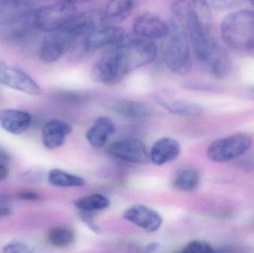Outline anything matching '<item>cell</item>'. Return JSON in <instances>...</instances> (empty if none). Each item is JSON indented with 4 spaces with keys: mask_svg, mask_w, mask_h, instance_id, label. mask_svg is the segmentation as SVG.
I'll list each match as a JSON object with an SVG mask.
<instances>
[{
    "mask_svg": "<svg viewBox=\"0 0 254 253\" xmlns=\"http://www.w3.org/2000/svg\"><path fill=\"white\" fill-rule=\"evenodd\" d=\"M157 53L152 40L137 35L125 37L101 56L98 61L100 70L106 78L119 83L128 73L153 62Z\"/></svg>",
    "mask_w": 254,
    "mask_h": 253,
    "instance_id": "1",
    "label": "cell"
},
{
    "mask_svg": "<svg viewBox=\"0 0 254 253\" xmlns=\"http://www.w3.org/2000/svg\"><path fill=\"white\" fill-rule=\"evenodd\" d=\"M162 44V56L167 66L179 75H186L192 68L186 19L172 16L170 30Z\"/></svg>",
    "mask_w": 254,
    "mask_h": 253,
    "instance_id": "2",
    "label": "cell"
},
{
    "mask_svg": "<svg viewBox=\"0 0 254 253\" xmlns=\"http://www.w3.org/2000/svg\"><path fill=\"white\" fill-rule=\"evenodd\" d=\"M221 35L224 43L234 50H254V10L230 13L222 22Z\"/></svg>",
    "mask_w": 254,
    "mask_h": 253,
    "instance_id": "3",
    "label": "cell"
},
{
    "mask_svg": "<svg viewBox=\"0 0 254 253\" xmlns=\"http://www.w3.org/2000/svg\"><path fill=\"white\" fill-rule=\"evenodd\" d=\"M34 12L33 4L27 0H0V25L16 34L21 33L34 27Z\"/></svg>",
    "mask_w": 254,
    "mask_h": 253,
    "instance_id": "4",
    "label": "cell"
},
{
    "mask_svg": "<svg viewBox=\"0 0 254 253\" xmlns=\"http://www.w3.org/2000/svg\"><path fill=\"white\" fill-rule=\"evenodd\" d=\"M253 140L247 134H236L216 140L209 146L207 155L210 160L223 163L239 158L250 150Z\"/></svg>",
    "mask_w": 254,
    "mask_h": 253,
    "instance_id": "5",
    "label": "cell"
},
{
    "mask_svg": "<svg viewBox=\"0 0 254 253\" xmlns=\"http://www.w3.org/2000/svg\"><path fill=\"white\" fill-rule=\"evenodd\" d=\"M76 14L77 10L74 4L63 0L35 10L34 27L46 32H52L65 26Z\"/></svg>",
    "mask_w": 254,
    "mask_h": 253,
    "instance_id": "6",
    "label": "cell"
},
{
    "mask_svg": "<svg viewBox=\"0 0 254 253\" xmlns=\"http://www.w3.org/2000/svg\"><path fill=\"white\" fill-rule=\"evenodd\" d=\"M40 47V59L45 63L57 62L64 54L71 51L77 40V37L61 29L49 32Z\"/></svg>",
    "mask_w": 254,
    "mask_h": 253,
    "instance_id": "7",
    "label": "cell"
},
{
    "mask_svg": "<svg viewBox=\"0 0 254 253\" xmlns=\"http://www.w3.org/2000/svg\"><path fill=\"white\" fill-rule=\"evenodd\" d=\"M0 84L27 95H40L39 85L25 71L19 68L0 63Z\"/></svg>",
    "mask_w": 254,
    "mask_h": 253,
    "instance_id": "8",
    "label": "cell"
},
{
    "mask_svg": "<svg viewBox=\"0 0 254 253\" xmlns=\"http://www.w3.org/2000/svg\"><path fill=\"white\" fill-rule=\"evenodd\" d=\"M125 30L120 26H101L85 36L82 40L90 53L108 46H116L125 38Z\"/></svg>",
    "mask_w": 254,
    "mask_h": 253,
    "instance_id": "9",
    "label": "cell"
},
{
    "mask_svg": "<svg viewBox=\"0 0 254 253\" xmlns=\"http://www.w3.org/2000/svg\"><path fill=\"white\" fill-rule=\"evenodd\" d=\"M108 151L112 155L131 163H144L149 159L146 147L138 140H121L111 144Z\"/></svg>",
    "mask_w": 254,
    "mask_h": 253,
    "instance_id": "10",
    "label": "cell"
},
{
    "mask_svg": "<svg viewBox=\"0 0 254 253\" xmlns=\"http://www.w3.org/2000/svg\"><path fill=\"white\" fill-rule=\"evenodd\" d=\"M105 21L104 13L99 10H91L76 14L62 29L75 37L87 35Z\"/></svg>",
    "mask_w": 254,
    "mask_h": 253,
    "instance_id": "11",
    "label": "cell"
},
{
    "mask_svg": "<svg viewBox=\"0 0 254 253\" xmlns=\"http://www.w3.org/2000/svg\"><path fill=\"white\" fill-rule=\"evenodd\" d=\"M133 29L135 35L154 40L164 38L168 34L170 25L157 15L147 13L136 18Z\"/></svg>",
    "mask_w": 254,
    "mask_h": 253,
    "instance_id": "12",
    "label": "cell"
},
{
    "mask_svg": "<svg viewBox=\"0 0 254 253\" xmlns=\"http://www.w3.org/2000/svg\"><path fill=\"white\" fill-rule=\"evenodd\" d=\"M124 218L149 233L159 230L163 222L162 218L156 211L143 205H134L128 208L124 214Z\"/></svg>",
    "mask_w": 254,
    "mask_h": 253,
    "instance_id": "13",
    "label": "cell"
},
{
    "mask_svg": "<svg viewBox=\"0 0 254 253\" xmlns=\"http://www.w3.org/2000/svg\"><path fill=\"white\" fill-rule=\"evenodd\" d=\"M31 114L22 110L7 108L0 112V126L4 130L13 135H21L29 129Z\"/></svg>",
    "mask_w": 254,
    "mask_h": 253,
    "instance_id": "14",
    "label": "cell"
},
{
    "mask_svg": "<svg viewBox=\"0 0 254 253\" xmlns=\"http://www.w3.org/2000/svg\"><path fill=\"white\" fill-rule=\"evenodd\" d=\"M71 130V126L66 122L56 119L49 120L43 128V145L49 150L62 147Z\"/></svg>",
    "mask_w": 254,
    "mask_h": 253,
    "instance_id": "15",
    "label": "cell"
},
{
    "mask_svg": "<svg viewBox=\"0 0 254 253\" xmlns=\"http://www.w3.org/2000/svg\"><path fill=\"white\" fill-rule=\"evenodd\" d=\"M181 152V146L176 140L164 138L157 141L151 150L149 159L155 165L165 164L175 160Z\"/></svg>",
    "mask_w": 254,
    "mask_h": 253,
    "instance_id": "16",
    "label": "cell"
},
{
    "mask_svg": "<svg viewBox=\"0 0 254 253\" xmlns=\"http://www.w3.org/2000/svg\"><path fill=\"white\" fill-rule=\"evenodd\" d=\"M116 129V125L110 118L98 117L86 132V139L92 147L101 148L107 144L109 136L113 135Z\"/></svg>",
    "mask_w": 254,
    "mask_h": 253,
    "instance_id": "17",
    "label": "cell"
},
{
    "mask_svg": "<svg viewBox=\"0 0 254 253\" xmlns=\"http://www.w3.org/2000/svg\"><path fill=\"white\" fill-rule=\"evenodd\" d=\"M115 112L127 118L140 119L149 117L152 113V107L140 101L119 100L111 105Z\"/></svg>",
    "mask_w": 254,
    "mask_h": 253,
    "instance_id": "18",
    "label": "cell"
},
{
    "mask_svg": "<svg viewBox=\"0 0 254 253\" xmlns=\"http://www.w3.org/2000/svg\"><path fill=\"white\" fill-rule=\"evenodd\" d=\"M203 68L215 78L222 79L227 77L231 69V59L224 48L219 49L202 65Z\"/></svg>",
    "mask_w": 254,
    "mask_h": 253,
    "instance_id": "19",
    "label": "cell"
},
{
    "mask_svg": "<svg viewBox=\"0 0 254 253\" xmlns=\"http://www.w3.org/2000/svg\"><path fill=\"white\" fill-rule=\"evenodd\" d=\"M135 0H109L105 11V20L118 23L125 20L131 14Z\"/></svg>",
    "mask_w": 254,
    "mask_h": 253,
    "instance_id": "20",
    "label": "cell"
},
{
    "mask_svg": "<svg viewBox=\"0 0 254 253\" xmlns=\"http://www.w3.org/2000/svg\"><path fill=\"white\" fill-rule=\"evenodd\" d=\"M161 103L173 114L183 117H198L204 112V108L200 104L185 100H178Z\"/></svg>",
    "mask_w": 254,
    "mask_h": 253,
    "instance_id": "21",
    "label": "cell"
},
{
    "mask_svg": "<svg viewBox=\"0 0 254 253\" xmlns=\"http://www.w3.org/2000/svg\"><path fill=\"white\" fill-rule=\"evenodd\" d=\"M200 174L192 168L182 169L174 180V187L179 191L189 193L196 190L199 185Z\"/></svg>",
    "mask_w": 254,
    "mask_h": 253,
    "instance_id": "22",
    "label": "cell"
},
{
    "mask_svg": "<svg viewBox=\"0 0 254 253\" xmlns=\"http://www.w3.org/2000/svg\"><path fill=\"white\" fill-rule=\"evenodd\" d=\"M48 180L52 185L58 187H83L85 181L77 175L67 173L61 169H52L48 174Z\"/></svg>",
    "mask_w": 254,
    "mask_h": 253,
    "instance_id": "23",
    "label": "cell"
},
{
    "mask_svg": "<svg viewBox=\"0 0 254 253\" xmlns=\"http://www.w3.org/2000/svg\"><path fill=\"white\" fill-rule=\"evenodd\" d=\"M110 200L101 194H94L80 198L74 202L76 207L83 212H96L110 206Z\"/></svg>",
    "mask_w": 254,
    "mask_h": 253,
    "instance_id": "24",
    "label": "cell"
},
{
    "mask_svg": "<svg viewBox=\"0 0 254 253\" xmlns=\"http://www.w3.org/2000/svg\"><path fill=\"white\" fill-rule=\"evenodd\" d=\"M48 240L57 248H67L74 243L75 234L72 230L67 227H55L49 230Z\"/></svg>",
    "mask_w": 254,
    "mask_h": 253,
    "instance_id": "25",
    "label": "cell"
},
{
    "mask_svg": "<svg viewBox=\"0 0 254 253\" xmlns=\"http://www.w3.org/2000/svg\"><path fill=\"white\" fill-rule=\"evenodd\" d=\"M34 251V247L22 241H13L3 248V252L7 253H28Z\"/></svg>",
    "mask_w": 254,
    "mask_h": 253,
    "instance_id": "26",
    "label": "cell"
},
{
    "mask_svg": "<svg viewBox=\"0 0 254 253\" xmlns=\"http://www.w3.org/2000/svg\"><path fill=\"white\" fill-rule=\"evenodd\" d=\"M44 176V170L40 166H33L22 172L21 175L23 181L31 184L41 182Z\"/></svg>",
    "mask_w": 254,
    "mask_h": 253,
    "instance_id": "27",
    "label": "cell"
},
{
    "mask_svg": "<svg viewBox=\"0 0 254 253\" xmlns=\"http://www.w3.org/2000/svg\"><path fill=\"white\" fill-rule=\"evenodd\" d=\"M182 252L185 253H211L214 250L209 244L200 241H193L188 244Z\"/></svg>",
    "mask_w": 254,
    "mask_h": 253,
    "instance_id": "28",
    "label": "cell"
},
{
    "mask_svg": "<svg viewBox=\"0 0 254 253\" xmlns=\"http://www.w3.org/2000/svg\"><path fill=\"white\" fill-rule=\"evenodd\" d=\"M243 0H211L210 7L218 11L231 10L243 4Z\"/></svg>",
    "mask_w": 254,
    "mask_h": 253,
    "instance_id": "29",
    "label": "cell"
},
{
    "mask_svg": "<svg viewBox=\"0 0 254 253\" xmlns=\"http://www.w3.org/2000/svg\"><path fill=\"white\" fill-rule=\"evenodd\" d=\"M18 199L26 202H35L40 199V196L37 193L32 191H22L17 193Z\"/></svg>",
    "mask_w": 254,
    "mask_h": 253,
    "instance_id": "30",
    "label": "cell"
},
{
    "mask_svg": "<svg viewBox=\"0 0 254 253\" xmlns=\"http://www.w3.org/2000/svg\"><path fill=\"white\" fill-rule=\"evenodd\" d=\"M10 160V154L8 152L0 146V163H8Z\"/></svg>",
    "mask_w": 254,
    "mask_h": 253,
    "instance_id": "31",
    "label": "cell"
},
{
    "mask_svg": "<svg viewBox=\"0 0 254 253\" xmlns=\"http://www.w3.org/2000/svg\"><path fill=\"white\" fill-rule=\"evenodd\" d=\"M10 175V172L4 163H0V181H4Z\"/></svg>",
    "mask_w": 254,
    "mask_h": 253,
    "instance_id": "32",
    "label": "cell"
},
{
    "mask_svg": "<svg viewBox=\"0 0 254 253\" xmlns=\"http://www.w3.org/2000/svg\"><path fill=\"white\" fill-rule=\"evenodd\" d=\"M243 97L246 98V99L254 101V86L247 88V89L243 92Z\"/></svg>",
    "mask_w": 254,
    "mask_h": 253,
    "instance_id": "33",
    "label": "cell"
},
{
    "mask_svg": "<svg viewBox=\"0 0 254 253\" xmlns=\"http://www.w3.org/2000/svg\"><path fill=\"white\" fill-rule=\"evenodd\" d=\"M10 214H11V209L8 206L0 205V218L7 216Z\"/></svg>",
    "mask_w": 254,
    "mask_h": 253,
    "instance_id": "34",
    "label": "cell"
},
{
    "mask_svg": "<svg viewBox=\"0 0 254 253\" xmlns=\"http://www.w3.org/2000/svg\"><path fill=\"white\" fill-rule=\"evenodd\" d=\"M11 202V199L9 196L1 195L0 196V205L1 206H8Z\"/></svg>",
    "mask_w": 254,
    "mask_h": 253,
    "instance_id": "35",
    "label": "cell"
},
{
    "mask_svg": "<svg viewBox=\"0 0 254 253\" xmlns=\"http://www.w3.org/2000/svg\"><path fill=\"white\" fill-rule=\"evenodd\" d=\"M158 244L152 243L149 244L146 248V251L148 253L155 252L157 249H158Z\"/></svg>",
    "mask_w": 254,
    "mask_h": 253,
    "instance_id": "36",
    "label": "cell"
},
{
    "mask_svg": "<svg viewBox=\"0 0 254 253\" xmlns=\"http://www.w3.org/2000/svg\"><path fill=\"white\" fill-rule=\"evenodd\" d=\"M64 1L75 4H79V3L87 2V1H92V0H64Z\"/></svg>",
    "mask_w": 254,
    "mask_h": 253,
    "instance_id": "37",
    "label": "cell"
},
{
    "mask_svg": "<svg viewBox=\"0 0 254 253\" xmlns=\"http://www.w3.org/2000/svg\"><path fill=\"white\" fill-rule=\"evenodd\" d=\"M249 1L254 6V0H249Z\"/></svg>",
    "mask_w": 254,
    "mask_h": 253,
    "instance_id": "38",
    "label": "cell"
}]
</instances>
